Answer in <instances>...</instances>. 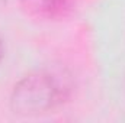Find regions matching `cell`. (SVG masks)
I'll list each match as a JSON object with an SVG mask.
<instances>
[{
	"mask_svg": "<svg viewBox=\"0 0 125 123\" xmlns=\"http://www.w3.org/2000/svg\"><path fill=\"white\" fill-rule=\"evenodd\" d=\"M26 13L39 19H57L64 16L73 4V0H21Z\"/></svg>",
	"mask_w": 125,
	"mask_h": 123,
	"instance_id": "obj_2",
	"label": "cell"
},
{
	"mask_svg": "<svg viewBox=\"0 0 125 123\" xmlns=\"http://www.w3.org/2000/svg\"><path fill=\"white\" fill-rule=\"evenodd\" d=\"M67 93L68 87L60 75L51 70L38 68L16 81L10 91L9 107L16 116H41L57 109Z\"/></svg>",
	"mask_w": 125,
	"mask_h": 123,
	"instance_id": "obj_1",
	"label": "cell"
},
{
	"mask_svg": "<svg viewBox=\"0 0 125 123\" xmlns=\"http://www.w3.org/2000/svg\"><path fill=\"white\" fill-rule=\"evenodd\" d=\"M4 1H6V0H0V4H3V3H4Z\"/></svg>",
	"mask_w": 125,
	"mask_h": 123,
	"instance_id": "obj_4",
	"label": "cell"
},
{
	"mask_svg": "<svg viewBox=\"0 0 125 123\" xmlns=\"http://www.w3.org/2000/svg\"><path fill=\"white\" fill-rule=\"evenodd\" d=\"M3 57H4V44H3V39L0 38V62L3 60Z\"/></svg>",
	"mask_w": 125,
	"mask_h": 123,
	"instance_id": "obj_3",
	"label": "cell"
}]
</instances>
